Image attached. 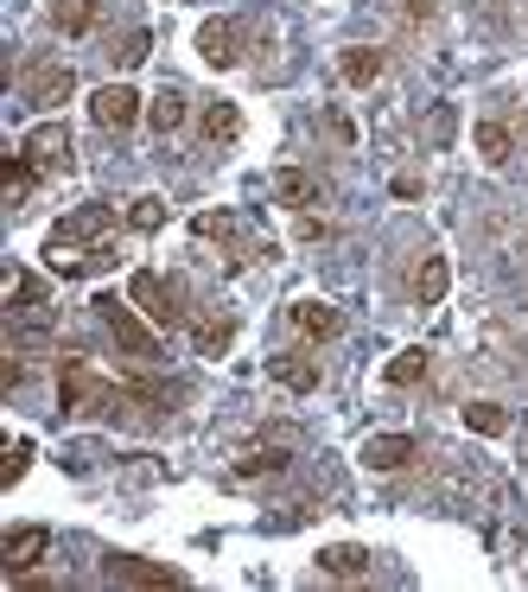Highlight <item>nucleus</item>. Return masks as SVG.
Masks as SVG:
<instances>
[{
  "instance_id": "f257e3e1",
  "label": "nucleus",
  "mask_w": 528,
  "mask_h": 592,
  "mask_svg": "<svg viewBox=\"0 0 528 592\" xmlns=\"http://www.w3.org/2000/svg\"><path fill=\"white\" fill-rule=\"evenodd\" d=\"M122 402H127L122 388H108L83 357H64V370H58V414H102V420H115Z\"/></svg>"
},
{
  "instance_id": "f03ea898",
  "label": "nucleus",
  "mask_w": 528,
  "mask_h": 592,
  "mask_svg": "<svg viewBox=\"0 0 528 592\" xmlns=\"http://www.w3.org/2000/svg\"><path fill=\"white\" fill-rule=\"evenodd\" d=\"M127 300L147 312V325H159V332H173V325H185V293H178V281H166V274H153V268H141L134 281H127Z\"/></svg>"
},
{
  "instance_id": "7ed1b4c3",
  "label": "nucleus",
  "mask_w": 528,
  "mask_h": 592,
  "mask_svg": "<svg viewBox=\"0 0 528 592\" xmlns=\"http://www.w3.org/2000/svg\"><path fill=\"white\" fill-rule=\"evenodd\" d=\"M96 312H102V325L115 332V344H122V357H141V363H153L159 357V337L141 325V307L134 300H115V293H102L96 300Z\"/></svg>"
},
{
  "instance_id": "20e7f679",
  "label": "nucleus",
  "mask_w": 528,
  "mask_h": 592,
  "mask_svg": "<svg viewBox=\"0 0 528 592\" xmlns=\"http://www.w3.org/2000/svg\"><path fill=\"white\" fill-rule=\"evenodd\" d=\"M90 115H96V128H108V134H127L141 115H147V103L127 90V83H102L96 96H90Z\"/></svg>"
},
{
  "instance_id": "39448f33",
  "label": "nucleus",
  "mask_w": 528,
  "mask_h": 592,
  "mask_svg": "<svg viewBox=\"0 0 528 592\" xmlns=\"http://www.w3.org/2000/svg\"><path fill=\"white\" fill-rule=\"evenodd\" d=\"M39 173H71V128L64 122H39V128L25 134V147H20Z\"/></svg>"
},
{
  "instance_id": "423d86ee",
  "label": "nucleus",
  "mask_w": 528,
  "mask_h": 592,
  "mask_svg": "<svg viewBox=\"0 0 528 592\" xmlns=\"http://www.w3.org/2000/svg\"><path fill=\"white\" fill-rule=\"evenodd\" d=\"M76 90V77L71 71H64V64H51V58H32V64H25L20 71V96L25 103H64V96H71Z\"/></svg>"
},
{
  "instance_id": "0eeeda50",
  "label": "nucleus",
  "mask_w": 528,
  "mask_h": 592,
  "mask_svg": "<svg viewBox=\"0 0 528 592\" xmlns=\"http://www.w3.org/2000/svg\"><path fill=\"white\" fill-rule=\"evenodd\" d=\"M45 554H51L45 529H13V536H7V548H0V573H7V580H20V573H32Z\"/></svg>"
},
{
  "instance_id": "6e6552de",
  "label": "nucleus",
  "mask_w": 528,
  "mask_h": 592,
  "mask_svg": "<svg viewBox=\"0 0 528 592\" xmlns=\"http://www.w3.org/2000/svg\"><path fill=\"white\" fill-rule=\"evenodd\" d=\"M198 52H204V64L229 71V64L242 58V27H236V20H204V27H198Z\"/></svg>"
},
{
  "instance_id": "1a4fd4ad",
  "label": "nucleus",
  "mask_w": 528,
  "mask_h": 592,
  "mask_svg": "<svg viewBox=\"0 0 528 592\" xmlns=\"http://www.w3.org/2000/svg\"><path fill=\"white\" fill-rule=\"evenodd\" d=\"M414 459H421V446L407 434H376L363 446V465H370V471H402V465H414Z\"/></svg>"
},
{
  "instance_id": "9d476101",
  "label": "nucleus",
  "mask_w": 528,
  "mask_h": 592,
  "mask_svg": "<svg viewBox=\"0 0 528 592\" xmlns=\"http://www.w3.org/2000/svg\"><path fill=\"white\" fill-rule=\"evenodd\" d=\"M268 376L280 388H293V395H312L319 388V363L306 357V351H280V357H268Z\"/></svg>"
},
{
  "instance_id": "9b49d317",
  "label": "nucleus",
  "mask_w": 528,
  "mask_h": 592,
  "mask_svg": "<svg viewBox=\"0 0 528 592\" xmlns=\"http://www.w3.org/2000/svg\"><path fill=\"white\" fill-rule=\"evenodd\" d=\"M287 319H293L306 337H338L344 332V312L325 307V300H300V307H287Z\"/></svg>"
},
{
  "instance_id": "f8f14e48",
  "label": "nucleus",
  "mask_w": 528,
  "mask_h": 592,
  "mask_svg": "<svg viewBox=\"0 0 528 592\" xmlns=\"http://www.w3.org/2000/svg\"><path fill=\"white\" fill-rule=\"evenodd\" d=\"M108 580H127V586H178L173 567H147V561H134V554H115V561H108Z\"/></svg>"
},
{
  "instance_id": "ddd939ff",
  "label": "nucleus",
  "mask_w": 528,
  "mask_h": 592,
  "mask_svg": "<svg viewBox=\"0 0 528 592\" xmlns=\"http://www.w3.org/2000/svg\"><path fill=\"white\" fill-rule=\"evenodd\" d=\"M198 236L224 242V249H229L236 261H249V256H255L249 242H242V230H236V217H229V210H204V217H198Z\"/></svg>"
},
{
  "instance_id": "4468645a",
  "label": "nucleus",
  "mask_w": 528,
  "mask_h": 592,
  "mask_svg": "<svg viewBox=\"0 0 528 592\" xmlns=\"http://www.w3.org/2000/svg\"><path fill=\"white\" fill-rule=\"evenodd\" d=\"M446 287H453L446 256H427V261H421V274H414V300H421V307H439V300H446Z\"/></svg>"
},
{
  "instance_id": "2eb2a0df",
  "label": "nucleus",
  "mask_w": 528,
  "mask_h": 592,
  "mask_svg": "<svg viewBox=\"0 0 528 592\" xmlns=\"http://www.w3.org/2000/svg\"><path fill=\"white\" fill-rule=\"evenodd\" d=\"M51 27L64 32V39H83V32L96 27V0H51Z\"/></svg>"
},
{
  "instance_id": "dca6fc26",
  "label": "nucleus",
  "mask_w": 528,
  "mask_h": 592,
  "mask_svg": "<svg viewBox=\"0 0 528 592\" xmlns=\"http://www.w3.org/2000/svg\"><path fill=\"white\" fill-rule=\"evenodd\" d=\"M287 465H293L287 446H249V453L236 459V478H275V471H287Z\"/></svg>"
},
{
  "instance_id": "f3484780",
  "label": "nucleus",
  "mask_w": 528,
  "mask_h": 592,
  "mask_svg": "<svg viewBox=\"0 0 528 592\" xmlns=\"http://www.w3.org/2000/svg\"><path fill=\"white\" fill-rule=\"evenodd\" d=\"M319 567H325L331 580H363V573H370V554H363L356 541H338V548L319 554Z\"/></svg>"
},
{
  "instance_id": "a211bd4d",
  "label": "nucleus",
  "mask_w": 528,
  "mask_h": 592,
  "mask_svg": "<svg viewBox=\"0 0 528 592\" xmlns=\"http://www.w3.org/2000/svg\"><path fill=\"white\" fill-rule=\"evenodd\" d=\"M236 134H242V108H236V103H210V108H204V141H210V147H229Z\"/></svg>"
},
{
  "instance_id": "6ab92c4d",
  "label": "nucleus",
  "mask_w": 528,
  "mask_h": 592,
  "mask_svg": "<svg viewBox=\"0 0 528 592\" xmlns=\"http://www.w3.org/2000/svg\"><path fill=\"white\" fill-rule=\"evenodd\" d=\"M478 154H484V166H509V154H516V134L504 128V122H478Z\"/></svg>"
},
{
  "instance_id": "aec40b11",
  "label": "nucleus",
  "mask_w": 528,
  "mask_h": 592,
  "mask_svg": "<svg viewBox=\"0 0 528 592\" xmlns=\"http://www.w3.org/2000/svg\"><path fill=\"white\" fill-rule=\"evenodd\" d=\"M338 71H344V83H356V90H370V83L382 77V52H370V45H351Z\"/></svg>"
},
{
  "instance_id": "412c9836",
  "label": "nucleus",
  "mask_w": 528,
  "mask_h": 592,
  "mask_svg": "<svg viewBox=\"0 0 528 592\" xmlns=\"http://www.w3.org/2000/svg\"><path fill=\"white\" fill-rule=\"evenodd\" d=\"M147 122H153V134L185 128V96H178V90H159V96L147 103Z\"/></svg>"
},
{
  "instance_id": "4be33fe9",
  "label": "nucleus",
  "mask_w": 528,
  "mask_h": 592,
  "mask_svg": "<svg viewBox=\"0 0 528 592\" xmlns=\"http://www.w3.org/2000/svg\"><path fill=\"white\" fill-rule=\"evenodd\" d=\"M275 191L287 198V205H319V179H312V173H300V166L275 173Z\"/></svg>"
},
{
  "instance_id": "5701e85b",
  "label": "nucleus",
  "mask_w": 528,
  "mask_h": 592,
  "mask_svg": "<svg viewBox=\"0 0 528 592\" xmlns=\"http://www.w3.org/2000/svg\"><path fill=\"white\" fill-rule=\"evenodd\" d=\"M465 427L484 434V439H497V434H509V414L497 408V402H472V408H465Z\"/></svg>"
},
{
  "instance_id": "b1692460",
  "label": "nucleus",
  "mask_w": 528,
  "mask_h": 592,
  "mask_svg": "<svg viewBox=\"0 0 528 592\" xmlns=\"http://www.w3.org/2000/svg\"><path fill=\"white\" fill-rule=\"evenodd\" d=\"M229 337H236V325H229V319H204L198 332H191V344H198V357H224Z\"/></svg>"
},
{
  "instance_id": "393cba45",
  "label": "nucleus",
  "mask_w": 528,
  "mask_h": 592,
  "mask_svg": "<svg viewBox=\"0 0 528 592\" xmlns=\"http://www.w3.org/2000/svg\"><path fill=\"white\" fill-rule=\"evenodd\" d=\"M382 376H389V383H395V388L421 383V376H427V351H402V357L389 363V370H382Z\"/></svg>"
},
{
  "instance_id": "a878e982",
  "label": "nucleus",
  "mask_w": 528,
  "mask_h": 592,
  "mask_svg": "<svg viewBox=\"0 0 528 592\" xmlns=\"http://www.w3.org/2000/svg\"><path fill=\"white\" fill-rule=\"evenodd\" d=\"M32 179H39V166H32L25 154H13V159H7V198H13V205H25V191H32Z\"/></svg>"
},
{
  "instance_id": "bb28decb",
  "label": "nucleus",
  "mask_w": 528,
  "mask_h": 592,
  "mask_svg": "<svg viewBox=\"0 0 528 592\" xmlns=\"http://www.w3.org/2000/svg\"><path fill=\"white\" fill-rule=\"evenodd\" d=\"M159 224H166V205H159V198H134V205H127V230L153 236Z\"/></svg>"
},
{
  "instance_id": "cd10ccee",
  "label": "nucleus",
  "mask_w": 528,
  "mask_h": 592,
  "mask_svg": "<svg viewBox=\"0 0 528 592\" xmlns=\"http://www.w3.org/2000/svg\"><path fill=\"white\" fill-rule=\"evenodd\" d=\"M25 465H32V439H13V453H7V471H0V485H20Z\"/></svg>"
},
{
  "instance_id": "c85d7f7f",
  "label": "nucleus",
  "mask_w": 528,
  "mask_h": 592,
  "mask_svg": "<svg viewBox=\"0 0 528 592\" xmlns=\"http://www.w3.org/2000/svg\"><path fill=\"white\" fill-rule=\"evenodd\" d=\"M147 45H153L147 32H127V39H122V52H115V64H122V71H134V64L147 58Z\"/></svg>"
},
{
  "instance_id": "c756f323",
  "label": "nucleus",
  "mask_w": 528,
  "mask_h": 592,
  "mask_svg": "<svg viewBox=\"0 0 528 592\" xmlns=\"http://www.w3.org/2000/svg\"><path fill=\"white\" fill-rule=\"evenodd\" d=\"M427 134H433V141H453V108H433Z\"/></svg>"
},
{
  "instance_id": "7c9ffc66",
  "label": "nucleus",
  "mask_w": 528,
  "mask_h": 592,
  "mask_svg": "<svg viewBox=\"0 0 528 592\" xmlns=\"http://www.w3.org/2000/svg\"><path fill=\"white\" fill-rule=\"evenodd\" d=\"M439 13V0H407V20H433Z\"/></svg>"
}]
</instances>
